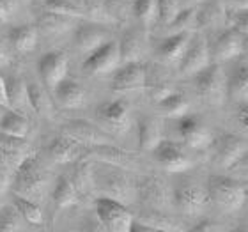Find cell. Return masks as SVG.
<instances>
[{"label":"cell","mask_w":248,"mask_h":232,"mask_svg":"<svg viewBox=\"0 0 248 232\" xmlns=\"http://www.w3.org/2000/svg\"><path fill=\"white\" fill-rule=\"evenodd\" d=\"M46 185L48 175L45 172V167L34 153H29L16 167L15 181H13L15 195H20L37 204L46 193Z\"/></svg>","instance_id":"obj_1"},{"label":"cell","mask_w":248,"mask_h":232,"mask_svg":"<svg viewBox=\"0 0 248 232\" xmlns=\"http://www.w3.org/2000/svg\"><path fill=\"white\" fill-rule=\"evenodd\" d=\"M206 191L209 202L225 213L238 211L247 199V185L229 175H209Z\"/></svg>","instance_id":"obj_2"},{"label":"cell","mask_w":248,"mask_h":232,"mask_svg":"<svg viewBox=\"0 0 248 232\" xmlns=\"http://www.w3.org/2000/svg\"><path fill=\"white\" fill-rule=\"evenodd\" d=\"M110 167V165H108ZM94 188H98L103 197L121 204H131L137 197V186L129 181L123 169L110 167L108 170L94 172Z\"/></svg>","instance_id":"obj_3"},{"label":"cell","mask_w":248,"mask_h":232,"mask_svg":"<svg viewBox=\"0 0 248 232\" xmlns=\"http://www.w3.org/2000/svg\"><path fill=\"white\" fill-rule=\"evenodd\" d=\"M193 78H195L197 94L207 103L218 105L227 96V78L218 62L207 64L202 71L193 75Z\"/></svg>","instance_id":"obj_4"},{"label":"cell","mask_w":248,"mask_h":232,"mask_svg":"<svg viewBox=\"0 0 248 232\" xmlns=\"http://www.w3.org/2000/svg\"><path fill=\"white\" fill-rule=\"evenodd\" d=\"M94 207L98 220L108 232H129L131 223L135 222V217L129 213L128 207L107 197L96 199Z\"/></svg>","instance_id":"obj_5"},{"label":"cell","mask_w":248,"mask_h":232,"mask_svg":"<svg viewBox=\"0 0 248 232\" xmlns=\"http://www.w3.org/2000/svg\"><path fill=\"white\" fill-rule=\"evenodd\" d=\"M137 197L149 207L151 211L169 213L172 204V193L163 183V179L156 175H147L137 185Z\"/></svg>","instance_id":"obj_6"},{"label":"cell","mask_w":248,"mask_h":232,"mask_svg":"<svg viewBox=\"0 0 248 232\" xmlns=\"http://www.w3.org/2000/svg\"><path fill=\"white\" fill-rule=\"evenodd\" d=\"M119 62V43L107 41L89 53L87 59L83 61V71L89 73L91 77H101L110 71H115Z\"/></svg>","instance_id":"obj_7"},{"label":"cell","mask_w":248,"mask_h":232,"mask_svg":"<svg viewBox=\"0 0 248 232\" xmlns=\"http://www.w3.org/2000/svg\"><path fill=\"white\" fill-rule=\"evenodd\" d=\"M172 204L186 215H195L209 206V195L197 183H181L172 191Z\"/></svg>","instance_id":"obj_8"},{"label":"cell","mask_w":248,"mask_h":232,"mask_svg":"<svg viewBox=\"0 0 248 232\" xmlns=\"http://www.w3.org/2000/svg\"><path fill=\"white\" fill-rule=\"evenodd\" d=\"M41 82L48 93H53L59 83L67 77V57L62 52H48L39 61Z\"/></svg>","instance_id":"obj_9"},{"label":"cell","mask_w":248,"mask_h":232,"mask_svg":"<svg viewBox=\"0 0 248 232\" xmlns=\"http://www.w3.org/2000/svg\"><path fill=\"white\" fill-rule=\"evenodd\" d=\"M209 64V48L204 37L190 39L181 61H179V71L183 77H193Z\"/></svg>","instance_id":"obj_10"},{"label":"cell","mask_w":248,"mask_h":232,"mask_svg":"<svg viewBox=\"0 0 248 232\" xmlns=\"http://www.w3.org/2000/svg\"><path fill=\"white\" fill-rule=\"evenodd\" d=\"M64 133L67 139L75 140L80 145H105L110 144V137L105 131H101L99 128H96L94 124H91L89 121H69L64 126Z\"/></svg>","instance_id":"obj_11"},{"label":"cell","mask_w":248,"mask_h":232,"mask_svg":"<svg viewBox=\"0 0 248 232\" xmlns=\"http://www.w3.org/2000/svg\"><path fill=\"white\" fill-rule=\"evenodd\" d=\"M153 153H155L158 163L167 172H172V174H181L191 167L190 158L179 149V145H176L170 140H161Z\"/></svg>","instance_id":"obj_12"},{"label":"cell","mask_w":248,"mask_h":232,"mask_svg":"<svg viewBox=\"0 0 248 232\" xmlns=\"http://www.w3.org/2000/svg\"><path fill=\"white\" fill-rule=\"evenodd\" d=\"M147 85V71L142 62H126L114 73L112 87L115 91H137Z\"/></svg>","instance_id":"obj_13"},{"label":"cell","mask_w":248,"mask_h":232,"mask_svg":"<svg viewBox=\"0 0 248 232\" xmlns=\"http://www.w3.org/2000/svg\"><path fill=\"white\" fill-rule=\"evenodd\" d=\"M247 155V142L236 135H223L217 140L215 163L220 169H231L241 156Z\"/></svg>","instance_id":"obj_14"},{"label":"cell","mask_w":248,"mask_h":232,"mask_svg":"<svg viewBox=\"0 0 248 232\" xmlns=\"http://www.w3.org/2000/svg\"><path fill=\"white\" fill-rule=\"evenodd\" d=\"M179 135L183 137L186 144L193 147V149H206L207 145L213 144V135L211 131L204 126L197 117L190 115H183L179 119Z\"/></svg>","instance_id":"obj_15"},{"label":"cell","mask_w":248,"mask_h":232,"mask_svg":"<svg viewBox=\"0 0 248 232\" xmlns=\"http://www.w3.org/2000/svg\"><path fill=\"white\" fill-rule=\"evenodd\" d=\"M87 156L94 158V160L101 161L105 165L110 167H117V169H123V170H128L135 165L133 156L126 153V151L119 149L112 144H105V145H94V147H89Z\"/></svg>","instance_id":"obj_16"},{"label":"cell","mask_w":248,"mask_h":232,"mask_svg":"<svg viewBox=\"0 0 248 232\" xmlns=\"http://www.w3.org/2000/svg\"><path fill=\"white\" fill-rule=\"evenodd\" d=\"M243 43L245 36H241L239 32L234 29H227L222 36L215 41V48H213V57L217 62L222 61H231V59L238 57L243 52Z\"/></svg>","instance_id":"obj_17"},{"label":"cell","mask_w":248,"mask_h":232,"mask_svg":"<svg viewBox=\"0 0 248 232\" xmlns=\"http://www.w3.org/2000/svg\"><path fill=\"white\" fill-rule=\"evenodd\" d=\"M108 34L105 29L98 25H91V23H83L75 31V46L78 52L82 53H91L98 46H101L103 43H107Z\"/></svg>","instance_id":"obj_18"},{"label":"cell","mask_w":248,"mask_h":232,"mask_svg":"<svg viewBox=\"0 0 248 232\" xmlns=\"http://www.w3.org/2000/svg\"><path fill=\"white\" fill-rule=\"evenodd\" d=\"M52 94L55 96L57 103L61 105L62 108H78V107H82L85 103V89H83V85L67 77L59 83Z\"/></svg>","instance_id":"obj_19"},{"label":"cell","mask_w":248,"mask_h":232,"mask_svg":"<svg viewBox=\"0 0 248 232\" xmlns=\"http://www.w3.org/2000/svg\"><path fill=\"white\" fill-rule=\"evenodd\" d=\"M190 39H191L190 32H176V34H170V36L165 37L161 41L160 48H158V55H160L161 61L169 62V64H176V62L181 61L183 53H185Z\"/></svg>","instance_id":"obj_20"},{"label":"cell","mask_w":248,"mask_h":232,"mask_svg":"<svg viewBox=\"0 0 248 232\" xmlns=\"http://www.w3.org/2000/svg\"><path fill=\"white\" fill-rule=\"evenodd\" d=\"M99 117L115 131L124 133L129 128V110L124 101H110L99 107Z\"/></svg>","instance_id":"obj_21"},{"label":"cell","mask_w":248,"mask_h":232,"mask_svg":"<svg viewBox=\"0 0 248 232\" xmlns=\"http://www.w3.org/2000/svg\"><path fill=\"white\" fill-rule=\"evenodd\" d=\"M48 155L55 163H71L82 155V145L67 137H57L48 147Z\"/></svg>","instance_id":"obj_22"},{"label":"cell","mask_w":248,"mask_h":232,"mask_svg":"<svg viewBox=\"0 0 248 232\" xmlns=\"http://www.w3.org/2000/svg\"><path fill=\"white\" fill-rule=\"evenodd\" d=\"M119 43V55L124 62H139L144 53V36L139 31H128Z\"/></svg>","instance_id":"obj_23"},{"label":"cell","mask_w":248,"mask_h":232,"mask_svg":"<svg viewBox=\"0 0 248 232\" xmlns=\"http://www.w3.org/2000/svg\"><path fill=\"white\" fill-rule=\"evenodd\" d=\"M227 18V11L218 0L207 2L201 11H197V27L201 29H217L223 25Z\"/></svg>","instance_id":"obj_24"},{"label":"cell","mask_w":248,"mask_h":232,"mask_svg":"<svg viewBox=\"0 0 248 232\" xmlns=\"http://www.w3.org/2000/svg\"><path fill=\"white\" fill-rule=\"evenodd\" d=\"M29 145L23 139H16L9 135H0V158L5 161V165L9 167V161L20 163L27 155H29Z\"/></svg>","instance_id":"obj_25"},{"label":"cell","mask_w":248,"mask_h":232,"mask_svg":"<svg viewBox=\"0 0 248 232\" xmlns=\"http://www.w3.org/2000/svg\"><path fill=\"white\" fill-rule=\"evenodd\" d=\"M161 128L158 121L153 117L142 119L139 124V144L140 149L145 153H153L156 149V145L161 142Z\"/></svg>","instance_id":"obj_26"},{"label":"cell","mask_w":248,"mask_h":232,"mask_svg":"<svg viewBox=\"0 0 248 232\" xmlns=\"http://www.w3.org/2000/svg\"><path fill=\"white\" fill-rule=\"evenodd\" d=\"M31 124L25 115H21L16 110H11L2 117L0 121V133L9 135V137H16V139H25L29 135Z\"/></svg>","instance_id":"obj_27"},{"label":"cell","mask_w":248,"mask_h":232,"mask_svg":"<svg viewBox=\"0 0 248 232\" xmlns=\"http://www.w3.org/2000/svg\"><path fill=\"white\" fill-rule=\"evenodd\" d=\"M27 96H29L31 108L36 110L37 114L52 115L53 101H52L50 93L45 89V85H39V83H29V85H27Z\"/></svg>","instance_id":"obj_28"},{"label":"cell","mask_w":248,"mask_h":232,"mask_svg":"<svg viewBox=\"0 0 248 232\" xmlns=\"http://www.w3.org/2000/svg\"><path fill=\"white\" fill-rule=\"evenodd\" d=\"M53 202L57 209H67V207L75 206L78 202V191L75 185L71 183L69 177L61 175L55 183V190H53Z\"/></svg>","instance_id":"obj_29"},{"label":"cell","mask_w":248,"mask_h":232,"mask_svg":"<svg viewBox=\"0 0 248 232\" xmlns=\"http://www.w3.org/2000/svg\"><path fill=\"white\" fill-rule=\"evenodd\" d=\"M227 98L234 99V101H247L248 99V69L247 64H241L236 67V71L232 73V77L229 78L227 82Z\"/></svg>","instance_id":"obj_30"},{"label":"cell","mask_w":248,"mask_h":232,"mask_svg":"<svg viewBox=\"0 0 248 232\" xmlns=\"http://www.w3.org/2000/svg\"><path fill=\"white\" fill-rule=\"evenodd\" d=\"M9 41L18 52H31L36 46L37 31L32 25H18L9 31Z\"/></svg>","instance_id":"obj_31"},{"label":"cell","mask_w":248,"mask_h":232,"mask_svg":"<svg viewBox=\"0 0 248 232\" xmlns=\"http://www.w3.org/2000/svg\"><path fill=\"white\" fill-rule=\"evenodd\" d=\"M158 108L163 115L170 119H181L183 115L188 114V108H190V103H188V99H186L185 94H179V93H174L165 96V98L158 101Z\"/></svg>","instance_id":"obj_32"},{"label":"cell","mask_w":248,"mask_h":232,"mask_svg":"<svg viewBox=\"0 0 248 232\" xmlns=\"http://www.w3.org/2000/svg\"><path fill=\"white\" fill-rule=\"evenodd\" d=\"M7 87V99H9V108L13 110H23L25 107H31L29 96H27V83L18 77H13L5 80Z\"/></svg>","instance_id":"obj_33"},{"label":"cell","mask_w":248,"mask_h":232,"mask_svg":"<svg viewBox=\"0 0 248 232\" xmlns=\"http://www.w3.org/2000/svg\"><path fill=\"white\" fill-rule=\"evenodd\" d=\"M73 27V20L69 16H62L57 13H50V11H45L41 16H39V29L46 34H52V36H59V34H64Z\"/></svg>","instance_id":"obj_34"},{"label":"cell","mask_w":248,"mask_h":232,"mask_svg":"<svg viewBox=\"0 0 248 232\" xmlns=\"http://www.w3.org/2000/svg\"><path fill=\"white\" fill-rule=\"evenodd\" d=\"M71 183L77 188L78 195H91L96 188H94V170L93 165L89 161L78 163L75 172H73Z\"/></svg>","instance_id":"obj_35"},{"label":"cell","mask_w":248,"mask_h":232,"mask_svg":"<svg viewBox=\"0 0 248 232\" xmlns=\"http://www.w3.org/2000/svg\"><path fill=\"white\" fill-rule=\"evenodd\" d=\"M139 222L145 223L153 227L155 231H169V232H181V225L174 220L172 217H169V213L161 211H145L142 217H139Z\"/></svg>","instance_id":"obj_36"},{"label":"cell","mask_w":248,"mask_h":232,"mask_svg":"<svg viewBox=\"0 0 248 232\" xmlns=\"http://www.w3.org/2000/svg\"><path fill=\"white\" fill-rule=\"evenodd\" d=\"M13 207L20 213V217L29 222L31 225H43V211L41 207L37 206L36 202L29 201V199H23L20 195H15V201H13Z\"/></svg>","instance_id":"obj_37"},{"label":"cell","mask_w":248,"mask_h":232,"mask_svg":"<svg viewBox=\"0 0 248 232\" xmlns=\"http://www.w3.org/2000/svg\"><path fill=\"white\" fill-rule=\"evenodd\" d=\"M131 11L142 25L149 27L158 18V2L156 0H133Z\"/></svg>","instance_id":"obj_38"},{"label":"cell","mask_w":248,"mask_h":232,"mask_svg":"<svg viewBox=\"0 0 248 232\" xmlns=\"http://www.w3.org/2000/svg\"><path fill=\"white\" fill-rule=\"evenodd\" d=\"M169 27H170L172 34H176V32H191L197 27V9L195 7L179 9L177 15L169 23Z\"/></svg>","instance_id":"obj_39"},{"label":"cell","mask_w":248,"mask_h":232,"mask_svg":"<svg viewBox=\"0 0 248 232\" xmlns=\"http://www.w3.org/2000/svg\"><path fill=\"white\" fill-rule=\"evenodd\" d=\"M45 11L69 16V18H78V16H83V13H85L82 7H78L71 0H45Z\"/></svg>","instance_id":"obj_40"},{"label":"cell","mask_w":248,"mask_h":232,"mask_svg":"<svg viewBox=\"0 0 248 232\" xmlns=\"http://www.w3.org/2000/svg\"><path fill=\"white\" fill-rule=\"evenodd\" d=\"M20 213L15 207L5 206L0 209V232H21Z\"/></svg>","instance_id":"obj_41"},{"label":"cell","mask_w":248,"mask_h":232,"mask_svg":"<svg viewBox=\"0 0 248 232\" xmlns=\"http://www.w3.org/2000/svg\"><path fill=\"white\" fill-rule=\"evenodd\" d=\"M227 18L225 20L231 21V29H234L236 32H239L241 36H247L248 32V16L245 9H238L234 13H227Z\"/></svg>","instance_id":"obj_42"},{"label":"cell","mask_w":248,"mask_h":232,"mask_svg":"<svg viewBox=\"0 0 248 232\" xmlns=\"http://www.w3.org/2000/svg\"><path fill=\"white\" fill-rule=\"evenodd\" d=\"M158 2V18L165 21L167 25L172 21V18L177 15L179 11V4L177 0H156Z\"/></svg>","instance_id":"obj_43"},{"label":"cell","mask_w":248,"mask_h":232,"mask_svg":"<svg viewBox=\"0 0 248 232\" xmlns=\"http://www.w3.org/2000/svg\"><path fill=\"white\" fill-rule=\"evenodd\" d=\"M145 87L149 89V94L151 98L156 99V101H161V99L169 96V94L174 93V89H172V83L167 82V80H156L153 82L151 85H145Z\"/></svg>","instance_id":"obj_44"},{"label":"cell","mask_w":248,"mask_h":232,"mask_svg":"<svg viewBox=\"0 0 248 232\" xmlns=\"http://www.w3.org/2000/svg\"><path fill=\"white\" fill-rule=\"evenodd\" d=\"M190 232H220V227L215 222H211V220H202Z\"/></svg>","instance_id":"obj_45"},{"label":"cell","mask_w":248,"mask_h":232,"mask_svg":"<svg viewBox=\"0 0 248 232\" xmlns=\"http://www.w3.org/2000/svg\"><path fill=\"white\" fill-rule=\"evenodd\" d=\"M236 119L239 121V124H241V128L243 129H247V126H248V121H247V117H248V107H247V101H241V103H238V110H236Z\"/></svg>","instance_id":"obj_46"},{"label":"cell","mask_w":248,"mask_h":232,"mask_svg":"<svg viewBox=\"0 0 248 232\" xmlns=\"http://www.w3.org/2000/svg\"><path fill=\"white\" fill-rule=\"evenodd\" d=\"M78 7H82L83 11H96L99 9V0H71Z\"/></svg>","instance_id":"obj_47"},{"label":"cell","mask_w":248,"mask_h":232,"mask_svg":"<svg viewBox=\"0 0 248 232\" xmlns=\"http://www.w3.org/2000/svg\"><path fill=\"white\" fill-rule=\"evenodd\" d=\"M9 185V174H7V165L5 161L0 158V191L5 190V186Z\"/></svg>","instance_id":"obj_48"},{"label":"cell","mask_w":248,"mask_h":232,"mask_svg":"<svg viewBox=\"0 0 248 232\" xmlns=\"http://www.w3.org/2000/svg\"><path fill=\"white\" fill-rule=\"evenodd\" d=\"M0 105L9 108V99H7V87H5V78L0 75Z\"/></svg>","instance_id":"obj_49"},{"label":"cell","mask_w":248,"mask_h":232,"mask_svg":"<svg viewBox=\"0 0 248 232\" xmlns=\"http://www.w3.org/2000/svg\"><path fill=\"white\" fill-rule=\"evenodd\" d=\"M129 232H156V231L153 227H149V225H145V223L135 220V222L131 223V227H129Z\"/></svg>","instance_id":"obj_50"},{"label":"cell","mask_w":248,"mask_h":232,"mask_svg":"<svg viewBox=\"0 0 248 232\" xmlns=\"http://www.w3.org/2000/svg\"><path fill=\"white\" fill-rule=\"evenodd\" d=\"M7 62H9V53H7V46H5L4 43L0 41V67H2V66H7Z\"/></svg>","instance_id":"obj_51"},{"label":"cell","mask_w":248,"mask_h":232,"mask_svg":"<svg viewBox=\"0 0 248 232\" xmlns=\"http://www.w3.org/2000/svg\"><path fill=\"white\" fill-rule=\"evenodd\" d=\"M232 4L238 7V9H245L247 11L248 7V0H232Z\"/></svg>","instance_id":"obj_52"},{"label":"cell","mask_w":248,"mask_h":232,"mask_svg":"<svg viewBox=\"0 0 248 232\" xmlns=\"http://www.w3.org/2000/svg\"><path fill=\"white\" fill-rule=\"evenodd\" d=\"M7 13V0H0V18H4Z\"/></svg>","instance_id":"obj_53"},{"label":"cell","mask_w":248,"mask_h":232,"mask_svg":"<svg viewBox=\"0 0 248 232\" xmlns=\"http://www.w3.org/2000/svg\"><path fill=\"white\" fill-rule=\"evenodd\" d=\"M234 232H247V229H245V227H239V229H236Z\"/></svg>","instance_id":"obj_54"},{"label":"cell","mask_w":248,"mask_h":232,"mask_svg":"<svg viewBox=\"0 0 248 232\" xmlns=\"http://www.w3.org/2000/svg\"><path fill=\"white\" fill-rule=\"evenodd\" d=\"M190 2H202V0H190Z\"/></svg>","instance_id":"obj_55"},{"label":"cell","mask_w":248,"mask_h":232,"mask_svg":"<svg viewBox=\"0 0 248 232\" xmlns=\"http://www.w3.org/2000/svg\"><path fill=\"white\" fill-rule=\"evenodd\" d=\"M156 232H169V231H156Z\"/></svg>","instance_id":"obj_56"}]
</instances>
